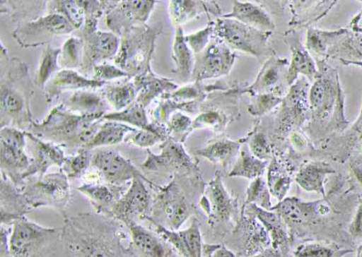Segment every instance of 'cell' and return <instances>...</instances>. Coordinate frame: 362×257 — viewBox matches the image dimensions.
Instances as JSON below:
<instances>
[{
    "mask_svg": "<svg viewBox=\"0 0 362 257\" xmlns=\"http://www.w3.org/2000/svg\"><path fill=\"white\" fill-rule=\"evenodd\" d=\"M120 221L101 213H78L64 217L62 237L75 257H119L112 241L122 232Z\"/></svg>",
    "mask_w": 362,
    "mask_h": 257,
    "instance_id": "obj_1",
    "label": "cell"
},
{
    "mask_svg": "<svg viewBox=\"0 0 362 257\" xmlns=\"http://www.w3.org/2000/svg\"><path fill=\"white\" fill-rule=\"evenodd\" d=\"M319 76L308 92V102L313 117L320 120H334L346 124L344 116V94L336 70L325 61L317 64Z\"/></svg>",
    "mask_w": 362,
    "mask_h": 257,
    "instance_id": "obj_2",
    "label": "cell"
},
{
    "mask_svg": "<svg viewBox=\"0 0 362 257\" xmlns=\"http://www.w3.org/2000/svg\"><path fill=\"white\" fill-rule=\"evenodd\" d=\"M101 113H89L83 116L52 114L35 130L55 141L80 145L84 148L93 138L100 126Z\"/></svg>",
    "mask_w": 362,
    "mask_h": 257,
    "instance_id": "obj_3",
    "label": "cell"
},
{
    "mask_svg": "<svg viewBox=\"0 0 362 257\" xmlns=\"http://www.w3.org/2000/svg\"><path fill=\"white\" fill-rule=\"evenodd\" d=\"M20 189L32 209L50 207L63 213L71 196L69 178L62 170L27 180Z\"/></svg>",
    "mask_w": 362,
    "mask_h": 257,
    "instance_id": "obj_4",
    "label": "cell"
},
{
    "mask_svg": "<svg viewBox=\"0 0 362 257\" xmlns=\"http://www.w3.org/2000/svg\"><path fill=\"white\" fill-rule=\"evenodd\" d=\"M214 36L231 49L259 56L268 51L272 32L262 31L235 19L222 17L214 23Z\"/></svg>",
    "mask_w": 362,
    "mask_h": 257,
    "instance_id": "obj_5",
    "label": "cell"
},
{
    "mask_svg": "<svg viewBox=\"0 0 362 257\" xmlns=\"http://www.w3.org/2000/svg\"><path fill=\"white\" fill-rule=\"evenodd\" d=\"M25 145V139L23 132L11 127L1 128V175L18 187L22 186L25 181L31 177L32 162L24 151Z\"/></svg>",
    "mask_w": 362,
    "mask_h": 257,
    "instance_id": "obj_6",
    "label": "cell"
},
{
    "mask_svg": "<svg viewBox=\"0 0 362 257\" xmlns=\"http://www.w3.org/2000/svg\"><path fill=\"white\" fill-rule=\"evenodd\" d=\"M9 253L13 257H28L61 234L62 229L45 227L23 216L12 224Z\"/></svg>",
    "mask_w": 362,
    "mask_h": 257,
    "instance_id": "obj_7",
    "label": "cell"
},
{
    "mask_svg": "<svg viewBox=\"0 0 362 257\" xmlns=\"http://www.w3.org/2000/svg\"><path fill=\"white\" fill-rule=\"evenodd\" d=\"M235 59V54L228 46L216 37L211 38L208 45L194 55L191 80L199 82L227 75Z\"/></svg>",
    "mask_w": 362,
    "mask_h": 257,
    "instance_id": "obj_8",
    "label": "cell"
},
{
    "mask_svg": "<svg viewBox=\"0 0 362 257\" xmlns=\"http://www.w3.org/2000/svg\"><path fill=\"white\" fill-rule=\"evenodd\" d=\"M145 182L151 183L145 177H135L128 189L105 215L124 225L136 218L146 219L151 208V196Z\"/></svg>",
    "mask_w": 362,
    "mask_h": 257,
    "instance_id": "obj_9",
    "label": "cell"
},
{
    "mask_svg": "<svg viewBox=\"0 0 362 257\" xmlns=\"http://www.w3.org/2000/svg\"><path fill=\"white\" fill-rule=\"evenodd\" d=\"M91 165L106 184L113 186H124L135 177H144L129 160L112 150H98Z\"/></svg>",
    "mask_w": 362,
    "mask_h": 257,
    "instance_id": "obj_10",
    "label": "cell"
},
{
    "mask_svg": "<svg viewBox=\"0 0 362 257\" xmlns=\"http://www.w3.org/2000/svg\"><path fill=\"white\" fill-rule=\"evenodd\" d=\"M146 219L155 225L157 233L170 242L184 257H202V237L196 220L188 228L175 231L165 228L149 216Z\"/></svg>",
    "mask_w": 362,
    "mask_h": 257,
    "instance_id": "obj_11",
    "label": "cell"
},
{
    "mask_svg": "<svg viewBox=\"0 0 362 257\" xmlns=\"http://www.w3.org/2000/svg\"><path fill=\"white\" fill-rule=\"evenodd\" d=\"M160 154L156 155L148 150L146 160L142 165L144 169L158 172L171 167H187L192 162L182 145L172 139L163 141Z\"/></svg>",
    "mask_w": 362,
    "mask_h": 257,
    "instance_id": "obj_12",
    "label": "cell"
},
{
    "mask_svg": "<svg viewBox=\"0 0 362 257\" xmlns=\"http://www.w3.org/2000/svg\"><path fill=\"white\" fill-rule=\"evenodd\" d=\"M0 196L1 225H11L32 210L21 189L2 175Z\"/></svg>",
    "mask_w": 362,
    "mask_h": 257,
    "instance_id": "obj_13",
    "label": "cell"
},
{
    "mask_svg": "<svg viewBox=\"0 0 362 257\" xmlns=\"http://www.w3.org/2000/svg\"><path fill=\"white\" fill-rule=\"evenodd\" d=\"M291 51V61L286 75L289 85H293L299 74L305 76L309 80H315L319 76L317 65L303 45L300 37L297 32H291L288 40Z\"/></svg>",
    "mask_w": 362,
    "mask_h": 257,
    "instance_id": "obj_14",
    "label": "cell"
},
{
    "mask_svg": "<svg viewBox=\"0 0 362 257\" xmlns=\"http://www.w3.org/2000/svg\"><path fill=\"white\" fill-rule=\"evenodd\" d=\"M26 136L33 145L34 159L31 163L30 175L41 177L54 165L62 167L66 160L63 151L57 146L45 143L30 133Z\"/></svg>",
    "mask_w": 362,
    "mask_h": 257,
    "instance_id": "obj_15",
    "label": "cell"
},
{
    "mask_svg": "<svg viewBox=\"0 0 362 257\" xmlns=\"http://www.w3.org/2000/svg\"><path fill=\"white\" fill-rule=\"evenodd\" d=\"M232 11L222 16L235 19L256 29L272 32L274 23L269 13L261 6L248 1H233Z\"/></svg>",
    "mask_w": 362,
    "mask_h": 257,
    "instance_id": "obj_16",
    "label": "cell"
},
{
    "mask_svg": "<svg viewBox=\"0 0 362 257\" xmlns=\"http://www.w3.org/2000/svg\"><path fill=\"white\" fill-rule=\"evenodd\" d=\"M124 186L99 183H84L76 189L87 197L98 213L105 215L127 189Z\"/></svg>",
    "mask_w": 362,
    "mask_h": 257,
    "instance_id": "obj_17",
    "label": "cell"
},
{
    "mask_svg": "<svg viewBox=\"0 0 362 257\" xmlns=\"http://www.w3.org/2000/svg\"><path fill=\"white\" fill-rule=\"evenodd\" d=\"M125 225L134 247L143 257H167L165 245L153 232L135 220H131Z\"/></svg>",
    "mask_w": 362,
    "mask_h": 257,
    "instance_id": "obj_18",
    "label": "cell"
},
{
    "mask_svg": "<svg viewBox=\"0 0 362 257\" xmlns=\"http://www.w3.org/2000/svg\"><path fill=\"white\" fill-rule=\"evenodd\" d=\"M327 56L344 65L362 66V32L348 30L328 49Z\"/></svg>",
    "mask_w": 362,
    "mask_h": 257,
    "instance_id": "obj_19",
    "label": "cell"
},
{
    "mask_svg": "<svg viewBox=\"0 0 362 257\" xmlns=\"http://www.w3.org/2000/svg\"><path fill=\"white\" fill-rule=\"evenodd\" d=\"M158 201L161 203L166 223L170 226V229H177L190 214L189 205L185 200L179 195L177 196L171 193V190L160 194Z\"/></svg>",
    "mask_w": 362,
    "mask_h": 257,
    "instance_id": "obj_20",
    "label": "cell"
},
{
    "mask_svg": "<svg viewBox=\"0 0 362 257\" xmlns=\"http://www.w3.org/2000/svg\"><path fill=\"white\" fill-rule=\"evenodd\" d=\"M183 34L181 26L176 27L173 46V59L175 64V73L183 81L189 80L194 67V56Z\"/></svg>",
    "mask_w": 362,
    "mask_h": 257,
    "instance_id": "obj_21",
    "label": "cell"
},
{
    "mask_svg": "<svg viewBox=\"0 0 362 257\" xmlns=\"http://www.w3.org/2000/svg\"><path fill=\"white\" fill-rule=\"evenodd\" d=\"M285 59L272 57L268 59L263 65L261 71L257 76L256 80L252 85L247 88V91L255 93L274 92L275 84L279 79V72L281 68L286 63Z\"/></svg>",
    "mask_w": 362,
    "mask_h": 257,
    "instance_id": "obj_22",
    "label": "cell"
},
{
    "mask_svg": "<svg viewBox=\"0 0 362 257\" xmlns=\"http://www.w3.org/2000/svg\"><path fill=\"white\" fill-rule=\"evenodd\" d=\"M135 128L117 121H109L100 126L90 141L84 147L90 149L95 147L119 143L127 133Z\"/></svg>",
    "mask_w": 362,
    "mask_h": 257,
    "instance_id": "obj_23",
    "label": "cell"
},
{
    "mask_svg": "<svg viewBox=\"0 0 362 257\" xmlns=\"http://www.w3.org/2000/svg\"><path fill=\"white\" fill-rule=\"evenodd\" d=\"M347 31V29L327 31L309 28L306 35V48L317 55L327 56L328 49Z\"/></svg>",
    "mask_w": 362,
    "mask_h": 257,
    "instance_id": "obj_24",
    "label": "cell"
},
{
    "mask_svg": "<svg viewBox=\"0 0 362 257\" xmlns=\"http://www.w3.org/2000/svg\"><path fill=\"white\" fill-rule=\"evenodd\" d=\"M239 149V143L222 138L198 150L196 153L213 163H224L235 155Z\"/></svg>",
    "mask_w": 362,
    "mask_h": 257,
    "instance_id": "obj_25",
    "label": "cell"
},
{
    "mask_svg": "<svg viewBox=\"0 0 362 257\" xmlns=\"http://www.w3.org/2000/svg\"><path fill=\"white\" fill-rule=\"evenodd\" d=\"M267 163V161L257 158L251 153L242 150L229 175L253 180L262 177Z\"/></svg>",
    "mask_w": 362,
    "mask_h": 257,
    "instance_id": "obj_26",
    "label": "cell"
},
{
    "mask_svg": "<svg viewBox=\"0 0 362 257\" xmlns=\"http://www.w3.org/2000/svg\"><path fill=\"white\" fill-rule=\"evenodd\" d=\"M210 203L215 214L221 219H228L233 210L232 200L222 183L221 177L218 174L209 184Z\"/></svg>",
    "mask_w": 362,
    "mask_h": 257,
    "instance_id": "obj_27",
    "label": "cell"
},
{
    "mask_svg": "<svg viewBox=\"0 0 362 257\" xmlns=\"http://www.w3.org/2000/svg\"><path fill=\"white\" fill-rule=\"evenodd\" d=\"M195 1H171L170 13L176 27L190 20L201 13L206 8L203 3Z\"/></svg>",
    "mask_w": 362,
    "mask_h": 257,
    "instance_id": "obj_28",
    "label": "cell"
},
{
    "mask_svg": "<svg viewBox=\"0 0 362 257\" xmlns=\"http://www.w3.org/2000/svg\"><path fill=\"white\" fill-rule=\"evenodd\" d=\"M165 129L159 125L153 124L150 128L134 130L125 141L141 148H148L165 139Z\"/></svg>",
    "mask_w": 362,
    "mask_h": 257,
    "instance_id": "obj_29",
    "label": "cell"
},
{
    "mask_svg": "<svg viewBox=\"0 0 362 257\" xmlns=\"http://www.w3.org/2000/svg\"><path fill=\"white\" fill-rule=\"evenodd\" d=\"M246 203H253L267 210H272L270 192L267 184L258 177L252 180L247 190Z\"/></svg>",
    "mask_w": 362,
    "mask_h": 257,
    "instance_id": "obj_30",
    "label": "cell"
},
{
    "mask_svg": "<svg viewBox=\"0 0 362 257\" xmlns=\"http://www.w3.org/2000/svg\"><path fill=\"white\" fill-rule=\"evenodd\" d=\"M88 150L83 148L76 155L66 158L62 169L69 179L78 178L91 164V156Z\"/></svg>",
    "mask_w": 362,
    "mask_h": 257,
    "instance_id": "obj_31",
    "label": "cell"
},
{
    "mask_svg": "<svg viewBox=\"0 0 362 257\" xmlns=\"http://www.w3.org/2000/svg\"><path fill=\"white\" fill-rule=\"evenodd\" d=\"M110 121L127 122L141 128H150L152 124H148L145 111L141 106L136 105L118 113H112L104 116Z\"/></svg>",
    "mask_w": 362,
    "mask_h": 257,
    "instance_id": "obj_32",
    "label": "cell"
},
{
    "mask_svg": "<svg viewBox=\"0 0 362 257\" xmlns=\"http://www.w3.org/2000/svg\"><path fill=\"white\" fill-rule=\"evenodd\" d=\"M326 170V166L322 164H309L299 172L296 181L302 188L313 190L320 187L322 179L321 172Z\"/></svg>",
    "mask_w": 362,
    "mask_h": 257,
    "instance_id": "obj_33",
    "label": "cell"
},
{
    "mask_svg": "<svg viewBox=\"0 0 362 257\" xmlns=\"http://www.w3.org/2000/svg\"><path fill=\"white\" fill-rule=\"evenodd\" d=\"M288 179L279 173L276 162H271L267 184L270 193L281 201L288 188Z\"/></svg>",
    "mask_w": 362,
    "mask_h": 257,
    "instance_id": "obj_34",
    "label": "cell"
},
{
    "mask_svg": "<svg viewBox=\"0 0 362 257\" xmlns=\"http://www.w3.org/2000/svg\"><path fill=\"white\" fill-rule=\"evenodd\" d=\"M254 95L255 98L250 105L248 111L251 114L255 116L267 113L283 100L280 96L274 92L260 93Z\"/></svg>",
    "mask_w": 362,
    "mask_h": 257,
    "instance_id": "obj_35",
    "label": "cell"
},
{
    "mask_svg": "<svg viewBox=\"0 0 362 257\" xmlns=\"http://www.w3.org/2000/svg\"><path fill=\"white\" fill-rule=\"evenodd\" d=\"M214 23H209L205 28L185 36V40L193 52L197 54L202 52L209 43L214 34Z\"/></svg>",
    "mask_w": 362,
    "mask_h": 257,
    "instance_id": "obj_36",
    "label": "cell"
},
{
    "mask_svg": "<svg viewBox=\"0 0 362 257\" xmlns=\"http://www.w3.org/2000/svg\"><path fill=\"white\" fill-rule=\"evenodd\" d=\"M226 116L223 113L209 110L199 114L192 122V128L210 127L220 129L224 126Z\"/></svg>",
    "mask_w": 362,
    "mask_h": 257,
    "instance_id": "obj_37",
    "label": "cell"
},
{
    "mask_svg": "<svg viewBox=\"0 0 362 257\" xmlns=\"http://www.w3.org/2000/svg\"><path fill=\"white\" fill-rule=\"evenodd\" d=\"M54 82L59 85L72 88H81L99 85V82L90 81L78 76L72 71H64L58 73Z\"/></svg>",
    "mask_w": 362,
    "mask_h": 257,
    "instance_id": "obj_38",
    "label": "cell"
},
{
    "mask_svg": "<svg viewBox=\"0 0 362 257\" xmlns=\"http://www.w3.org/2000/svg\"><path fill=\"white\" fill-rule=\"evenodd\" d=\"M249 148L250 153L261 160L266 161L270 157V145L262 133H257L251 137L249 141Z\"/></svg>",
    "mask_w": 362,
    "mask_h": 257,
    "instance_id": "obj_39",
    "label": "cell"
},
{
    "mask_svg": "<svg viewBox=\"0 0 362 257\" xmlns=\"http://www.w3.org/2000/svg\"><path fill=\"white\" fill-rule=\"evenodd\" d=\"M59 52V50L56 49H47L39 71V80L40 83H44L57 68V57Z\"/></svg>",
    "mask_w": 362,
    "mask_h": 257,
    "instance_id": "obj_40",
    "label": "cell"
},
{
    "mask_svg": "<svg viewBox=\"0 0 362 257\" xmlns=\"http://www.w3.org/2000/svg\"><path fill=\"white\" fill-rule=\"evenodd\" d=\"M117 47V37L110 33H100L96 38V52L103 56L112 55Z\"/></svg>",
    "mask_w": 362,
    "mask_h": 257,
    "instance_id": "obj_41",
    "label": "cell"
},
{
    "mask_svg": "<svg viewBox=\"0 0 362 257\" xmlns=\"http://www.w3.org/2000/svg\"><path fill=\"white\" fill-rule=\"evenodd\" d=\"M134 96V92L129 86H121L114 88L108 93V97L111 102L118 108L127 105L131 102Z\"/></svg>",
    "mask_w": 362,
    "mask_h": 257,
    "instance_id": "obj_42",
    "label": "cell"
},
{
    "mask_svg": "<svg viewBox=\"0 0 362 257\" xmlns=\"http://www.w3.org/2000/svg\"><path fill=\"white\" fill-rule=\"evenodd\" d=\"M191 119L181 112H175L168 121V128L175 133H182L192 128Z\"/></svg>",
    "mask_w": 362,
    "mask_h": 257,
    "instance_id": "obj_43",
    "label": "cell"
},
{
    "mask_svg": "<svg viewBox=\"0 0 362 257\" xmlns=\"http://www.w3.org/2000/svg\"><path fill=\"white\" fill-rule=\"evenodd\" d=\"M1 106L11 113L17 112L23 107L21 96L13 91L5 90L1 92Z\"/></svg>",
    "mask_w": 362,
    "mask_h": 257,
    "instance_id": "obj_44",
    "label": "cell"
},
{
    "mask_svg": "<svg viewBox=\"0 0 362 257\" xmlns=\"http://www.w3.org/2000/svg\"><path fill=\"white\" fill-rule=\"evenodd\" d=\"M298 257H331L330 249L317 244H308L300 246L296 253Z\"/></svg>",
    "mask_w": 362,
    "mask_h": 257,
    "instance_id": "obj_45",
    "label": "cell"
},
{
    "mask_svg": "<svg viewBox=\"0 0 362 257\" xmlns=\"http://www.w3.org/2000/svg\"><path fill=\"white\" fill-rule=\"evenodd\" d=\"M71 104L78 109H88L99 104L100 99L87 92H77L71 99Z\"/></svg>",
    "mask_w": 362,
    "mask_h": 257,
    "instance_id": "obj_46",
    "label": "cell"
},
{
    "mask_svg": "<svg viewBox=\"0 0 362 257\" xmlns=\"http://www.w3.org/2000/svg\"><path fill=\"white\" fill-rule=\"evenodd\" d=\"M64 8L65 13L74 25L78 26L83 19V13L81 9L78 7L75 4L71 2H66L64 4Z\"/></svg>",
    "mask_w": 362,
    "mask_h": 257,
    "instance_id": "obj_47",
    "label": "cell"
},
{
    "mask_svg": "<svg viewBox=\"0 0 362 257\" xmlns=\"http://www.w3.org/2000/svg\"><path fill=\"white\" fill-rule=\"evenodd\" d=\"M97 72L98 75L103 78H112L125 75V73H123L119 69L111 66H103L98 67Z\"/></svg>",
    "mask_w": 362,
    "mask_h": 257,
    "instance_id": "obj_48",
    "label": "cell"
},
{
    "mask_svg": "<svg viewBox=\"0 0 362 257\" xmlns=\"http://www.w3.org/2000/svg\"><path fill=\"white\" fill-rule=\"evenodd\" d=\"M9 232L6 227H4L3 225L1 226V255L6 256L10 254L8 240H9Z\"/></svg>",
    "mask_w": 362,
    "mask_h": 257,
    "instance_id": "obj_49",
    "label": "cell"
},
{
    "mask_svg": "<svg viewBox=\"0 0 362 257\" xmlns=\"http://www.w3.org/2000/svg\"><path fill=\"white\" fill-rule=\"evenodd\" d=\"M78 44L75 40H71L67 42L65 47V54L71 59V60H76L78 56Z\"/></svg>",
    "mask_w": 362,
    "mask_h": 257,
    "instance_id": "obj_50",
    "label": "cell"
},
{
    "mask_svg": "<svg viewBox=\"0 0 362 257\" xmlns=\"http://www.w3.org/2000/svg\"><path fill=\"white\" fill-rule=\"evenodd\" d=\"M351 167L356 178L362 184V158L354 162Z\"/></svg>",
    "mask_w": 362,
    "mask_h": 257,
    "instance_id": "obj_51",
    "label": "cell"
},
{
    "mask_svg": "<svg viewBox=\"0 0 362 257\" xmlns=\"http://www.w3.org/2000/svg\"><path fill=\"white\" fill-rule=\"evenodd\" d=\"M352 31L362 32V18L359 15H356L351 22Z\"/></svg>",
    "mask_w": 362,
    "mask_h": 257,
    "instance_id": "obj_52",
    "label": "cell"
},
{
    "mask_svg": "<svg viewBox=\"0 0 362 257\" xmlns=\"http://www.w3.org/2000/svg\"><path fill=\"white\" fill-rule=\"evenodd\" d=\"M353 227L355 232H361L362 231V208L358 212Z\"/></svg>",
    "mask_w": 362,
    "mask_h": 257,
    "instance_id": "obj_53",
    "label": "cell"
},
{
    "mask_svg": "<svg viewBox=\"0 0 362 257\" xmlns=\"http://www.w3.org/2000/svg\"><path fill=\"white\" fill-rule=\"evenodd\" d=\"M357 257H362V248L360 249Z\"/></svg>",
    "mask_w": 362,
    "mask_h": 257,
    "instance_id": "obj_54",
    "label": "cell"
},
{
    "mask_svg": "<svg viewBox=\"0 0 362 257\" xmlns=\"http://www.w3.org/2000/svg\"><path fill=\"white\" fill-rule=\"evenodd\" d=\"M359 16H361L362 18V11L360 13H358Z\"/></svg>",
    "mask_w": 362,
    "mask_h": 257,
    "instance_id": "obj_55",
    "label": "cell"
}]
</instances>
